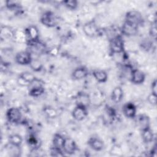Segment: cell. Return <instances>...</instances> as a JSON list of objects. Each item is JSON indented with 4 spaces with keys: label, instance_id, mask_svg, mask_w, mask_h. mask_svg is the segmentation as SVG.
I'll list each match as a JSON object with an SVG mask.
<instances>
[{
    "label": "cell",
    "instance_id": "obj_27",
    "mask_svg": "<svg viewBox=\"0 0 157 157\" xmlns=\"http://www.w3.org/2000/svg\"><path fill=\"white\" fill-rule=\"evenodd\" d=\"M148 102L152 105H156L157 102V94L151 93L147 97Z\"/></svg>",
    "mask_w": 157,
    "mask_h": 157
},
{
    "label": "cell",
    "instance_id": "obj_7",
    "mask_svg": "<svg viewBox=\"0 0 157 157\" xmlns=\"http://www.w3.org/2000/svg\"><path fill=\"white\" fill-rule=\"evenodd\" d=\"M73 118L77 121H82L84 120L88 115L87 107L77 104L72 112Z\"/></svg>",
    "mask_w": 157,
    "mask_h": 157
},
{
    "label": "cell",
    "instance_id": "obj_28",
    "mask_svg": "<svg viewBox=\"0 0 157 157\" xmlns=\"http://www.w3.org/2000/svg\"><path fill=\"white\" fill-rule=\"evenodd\" d=\"M6 7L11 10L17 9V7H18V5H19L18 2L14 1H10V0L7 1L6 2Z\"/></svg>",
    "mask_w": 157,
    "mask_h": 157
},
{
    "label": "cell",
    "instance_id": "obj_30",
    "mask_svg": "<svg viewBox=\"0 0 157 157\" xmlns=\"http://www.w3.org/2000/svg\"><path fill=\"white\" fill-rule=\"evenodd\" d=\"M151 93L157 94V81L156 79H155L151 84Z\"/></svg>",
    "mask_w": 157,
    "mask_h": 157
},
{
    "label": "cell",
    "instance_id": "obj_23",
    "mask_svg": "<svg viewBox=\"0 0 157 157\" xmlns=\"http://www.w3.org/2000/svg\"><path fill=\"white\" fill-rule=\"evenodd\" d=\"M64 139L65 138L63 136H61L60 134H55L53 136V137L52 139L53 147L62 149Z\"/></svg>",
    "mask_w": 157,
    "mask_h": 157
},
{
    "label": "cell",
    "instance_id": "obj_22",
    "mask_svg": "<svg viewBox=\"0 0 157 157\" xmlns=\"http://www.w3.org/2000/svg\"><path fill=\"white\" fill-rule=\"evenodd\" d=\"M22 142H23V138L19 134H15L10 135L9 137V144L12 145H13L17 147H20V146L22 144Z\"/></svg>",
    "mask_w": 157,
    "mask_h": 157
},
{
    "label": "cell",
    "instance_id": "obj_26",
    "mask_svg": "<svg viewBox=\"0 0 157 157\" xmlns=\"http://www.w3.org/2000/svg\"><path fill=\"white\" fill-rule=\"evenodd\" d=\"M63 152L64 151L62 149L56 148V147H54L53 146L50 149L51 156H63L64 155Z\"/></svg>",
    "mask_w": 157,
    "mask_h": 157
},
{
    "label": "cell",
    "instance_id": "obj_8",
    "mask_svg": "<svg viewBox=\"0 0 157 157\" xmlns=\"http://www.w3.org/2000/svg\"><path fill=\"white\" fill-rule=\"evenodd\" d=\"M62 149L64 153L67 155H72L77 150V145L72 139L66 137L64 139Z\"/></svg>",
    "mask_w": 157,
    "mask_h": 157
},
{
    "label": "cell",
    "instance_id": "obj_25",
    "mask_svg": "<svg viewBox=\"0 0 157 157\" xmlns=\"http://www.w3.org/2000/svg\"><path fill=\"white\" fill-rule=\"evenodd\" d=\"M63 5L70 10H75L78 6V2L75 0H66L62 1Z\"/></svg>",
    "mask_w": 157,
    "mask_h": 157
},
{
    "label": "cell",
    "instance_id": "obj_29",
    "mask_svg": "<svg viewBox=\"0 0 157 157\" xmlns=\"http://www.w3.org/2000/svg\"><path fill=\"white\" fill-rule=\"evenodd\" d=\"M150 35L151 36V37L154 39L155 40H156V22L155 23H153L151 24V26L150 28Z\"/></svg>",
    "mask_w": 157,
    "mask_h": 157
},
{
    "label": "cell",
    "instance_id": "obj_4",
    "mask_svg": "<svg viewBox=\"0 0 157 157\" xmlns=\"http://www.w3.org/2000/svg\"><path fill=\"white\" fill-rule=\"evenodd\" d=\"M25 36L29 44L38 41L39 33L37 28L34 25L29 26L25 30Z\"/></svg>",
    "mask_w": 157,
    "mask_h": 157
},
{
    "label": "cell",
    "instance_id": "obj_10",
    "mask_svg": "<svg viewBox=\"0 0 157 157\" xmlns=\"http://www.w3.org/2000/svg\"><path fill=\"white\" fill-rule=\"evenodd\" d=\"M138 29L139 26L124 21L121 27V33L127 36H132L137 33Z\"/></svg>",
    "mask_w": 157,
    "mask_h": 157
},
{
    "label": "cell",
    "instance_id": "obj_11",
    "mask_svg": "<svg viewBox=\"0 0 157 157\" xmlns=\"http://www.w3.org/2000/svg\"><path fill=\"white\" fill-rule=\"evenodd\" d=\"M145 80V74L142 71L139 69H134L131 72V81L136 85L142 84Z\"/></svg>",
    "mask_w": 157,
    "mask_h": 157
},
{
    "label": "cell",
    "instance_id": "obj_21",
    "mask_svg": "<svg viewBox=\"0 0 157 157\" xmlns=\"http://www.w3.org/2000/svg\"><path fill=\"white\" fill-rule=\"evenodd\" d=\"M19 77L21 78L22 80H23L25 82L28 83L29 85H30L31 83H33V82H34L36 80H37V78L36 77V76L33 74L28 71L21 72L20 74Z\"/></svg>",
    "mask_w": 157,
    "mask_h": 157
},
{
    "label": "cell",
    "instance_id": "obj_3",
    "mask_svg": "<svg viewBox=\"0 0 157 157\" xmlns=\"http://www.w3.org/2000/svg\"><path fill=\"white\" fill-rule=\"evenodd\" d=\"M125 21L137 26L143 25L144 21L142 14L137 10H131L128 12L125 16Z\"/></svg>",
    "mask_w": 157,
    "mask_h": 157
},
{
    "label": "cell",
    "instance_id": "obj_13",
    "mask_svg": "<svg viewBox=\"0 0 157 157\" xmlns=\"http://www.w3.org/2000/svg\"><path fill=\"white\" fill-rule=\"evenodd\" d=\"M87 144L91 149L96 151H101L104 148L103 141L97 137H90L87 142Z\"/></svg>",
    "mask_w": 157,
    "mask_h": 157
},
{
    "label": "cell",
    "instance_id": "obj_2",
    "mask_svg": "<svg viewBox=\"0 0 157 157\" xmlns=\"http://www.w3.org/2000/svg\"><path fill=\"white\" fill-rule=\"evenodd\" d=\"M110 50L113 53H120L124 50V42L121 36H114L110 40Z\"/></svg>",
    "mask_w": 157,
    "mask_h": 157
},
{
    "label": "cell",
    "instance_id": "obj_5",
    "mask_svg": "<svg viewBox=\"0 0 157 157\" xmlns=\"http://www.w3.org/2000/svg\"><path fill=\"white\" fill-rule=\"evenodd\" d=\"M6 118L10 123H18L21 118V113L20 110L15 107L9 109L6 112Z\"/></svg>",
    "mask_w": 157,
    "mask_h": 157
},
{
    "label": "cell",
    "instance_id": "obj_19",
    "mask_svg": "<svg viewBox=\"0 0 157 157\" xmlns=\"http://www.w3.org/2000/svg\"><path fill=\"white\" fill-rule=\"evenodd\" d=\"M26 142L29 147L33 150H37L40 146V140L34 134H30L28 136Z\"/></svg>",
    "mask_w": 157,
    "mask_h": 157
},
{
    "label": "cell",
    "instance_id": "obj_12",
    "mask_svg": "<svg viewBox=\"0 0 157 157\" xmlns=\"http://www.w3.org/2000/svg\"><path fill=\"white\" fill-rule=\"evenodd\" d=\"M122 110L124 116L127 118H134L136 115L137 108L136 105L132 102H128L124 104Z\"/></svg>",
    "mask_w": 157,
    "mask_h": 157
},
{
    "label": "cell",
    "instance_id": "obj_15",
    "mask_svg": "<svg viewBox=\"0 0 157 157\" xmlns=\"http://www.w3.org/2000/svg\"><path fill=\"white\" fill-rule=\"evenodd\" d=\"M85 34L89 37H94L98 34V28L93 21H90L85 23L83 27Z\"/></svg>",
    "mask_w": 157,
    "mask_h": 157
},
{
    "label": "cell",
    "instance_id": "obj_14",
    "mask_svg": "<svg viewBox=\"0 0 157 157\" xmlns=\"http://www.w3.org/2000/svg\"><path fill=\"white\" fill-rule=\"evenodd\" d=\"M88 74V69L85 66H79L75 68L72 73V77L74 80H79L85 78Z\"/></svg>",
    "mask_w": 157,
    "mask_h": 157
},
{
    "label": "cell",
    "instance_id": "obj_16",
    "mask_svg": "<svg viewBox=\"0 0 157 157\" xmlns=\"http://www.w3.org/2000/svg\"><path fill=\"white\" fill-rule=\"evenodd\" d=\"M92 75L95 80L99 83H104L107 80V74L103 70L95 69L93 71Z\"/></svg>",
    "mask_w": 157,
    "mask_h": 157
},
{
    "label": "cell",
    "instance_id": "obj_6",
    "mask_svg": "<svg viewBox=\"0 0 157 157\" xmlns=\"http://www.w3.org/2000/svg\"><path fill=\"white\" fill-rule=\"evenodd\" d=\"M33 58L31 53L27 51H21L17 53L15 57V62L20 65H29Z\"/></svg>",
    "mask_w": 157,
    "mask_h": 157
},
{
    "label": "cell",
    "instance_id": "obj_20",
    "mask_svg": "<svg viewBox=\"0 0 157 157\" xmlns=\"http://www.w3.org/2000/svg\"><path fill=\"white\" fill-rule=\"evenodd\" d=\"M142 132V138L143 141L145 143L148 144L151 142L154 139V134L153 132V131L150 129V128H148L147 129H145Z\"/></svg>",
    "mask_w": 157,
    "mask_h": 157
},
{
    "label": "cell",
    "instance_id": "obj_1",
    "mask_svg": "<svg viewBox=\"0 0 157 157\" xmlns=\"http://www.w3.org/2000/svg\"><path fill=\"white\" fill-rule=\"evenodd\" d=\"M41 23L45 26L52 28L57 25L58 20L56 15L51 11L45 12L40 17Z\"/></svg>",
    "mask_w": 157,
    "mask_h": 157
},
{
    "label": "cell",
    "instance_id": "obj_18",
    "mask_svg": "<svg viewBox=\"0 0 157 157\" xmlns=\"http://www.w3.org/2000/svg\"><path fill=\"white\" fill-rule=\"evenodd\" d=\"M45 91L44 87L41 84L35 85L31 87L29 91V95L31 97L37 98L41 96Z\"/></svg>",
    "mask_w": 157,
    "mask_h": 157
},
{
    "label": "cell",
    "instance_id": "obj_9",
    "mask_svg": "<svg viewBox=\"0 0 157 157\" xmlns=\"http://www.w3.org/2000/svg\"><path fill=\"white\" fill-rule=\"evenodd\" d=\"M134 118L135 119V123L141 131L150 128V118L147 115L140 114L136 115Z\"/></svg>",
    "mask_w": 157,
    "mask_h": 157
},
{
    "label": "cell",
    "instance_id": "obj_17",
    "mask_svg": "<svg viewBox=\"0 0 157 157\" xmlns=\"http://www.w3.org/2000/svg\"><path fill=\"white\" fill-rule=\"evenodd\" d=\"M123 97V91L120 86H115L112 91L111 93V99L115 102H120Z\"/></svg>",
    "mask_w": 157,
    "mask_h": 157
},
{
    "label": "cell",
    "instance_id": "obj_24",
    "mask_svg": "<svg viewBox=\"0 0 157 157\" xmlns=\"http://www.w3.org/2000/svg\"><path fill=\"white\" fill-rule=\"evenodd\" d=\"M29 66L33 71L35 72H38L42 69V64L37 59H33L29 64Z\"/></svg>",
    "mask_w": 157,
    "mask_h": 157
}]
</instances>
